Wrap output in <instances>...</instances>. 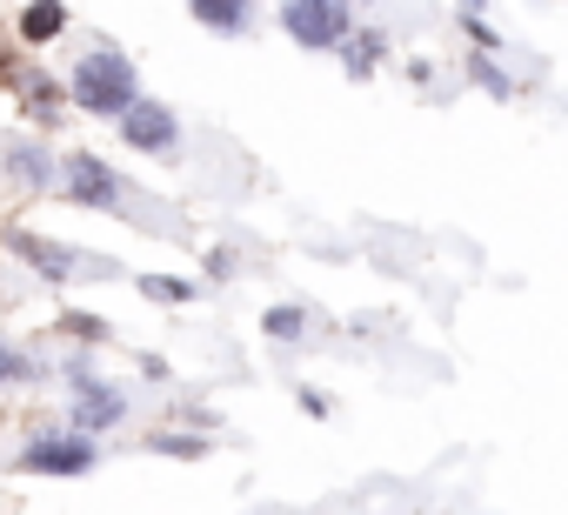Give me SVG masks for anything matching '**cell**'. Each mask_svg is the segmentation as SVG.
Segmentation results:
<instances>
[{"label": "cell", "instance_id": "obj_14", "mask_svg": "<svg viewBox=\"0 0 568 515\" xmlns=\"http://www.w3.org/2000/svg\"><path fill=\"white\" fill-rule=\"evenodd\" d=\"M475 88H481V94H495V101H508V74H501V68H488V61H475Z\"/></svg>", "mask_w": 568, "mask_h": 515}, {"label": "cell", "instance_id": "obj_4", "mask_svg": "<svg viewBox=\"0 0 568 515\" xmlns=\"http://www.w3.org/2000/svg\"><path fill=\"white\" fill-rule=\"evenodd\" d=\"M61 194L74 201V208H114L128 188H121V174L101 161V154H88V148H74L68 161H61Z\"/></svg>", "mask_w": 568, "mask_h": 515}, {"label": "cell", "instance_id": "obj_1", "mask_svg": "<svg viewBox=\"0 0 568 515\" xmlns=\"http://www.w3.org/2000/svg\"><path fill=\"white\" fill-rule=\"evenodd\" d=\"M68 94H74V108H88V114L114 121V114L141 94V81H134V61H128V54L94 48V54H81V68H74V81H68Z\"/></svg>", "mask_w": 568, "mask_h": 515}, {"label": "cell", "instance_id": "obj_10", "mask_svg": "<svg viewBox=\"0 0 568 515\" xmlns=\"http://www.w3.org/2000/svg\"><path fill=\"white\" fill-rule=\"evenodd\" d=\"M21 248H28V262H34V269H41L48 282H68V275L81 269V262H74V248H68V241H21Z\"/></svg>", "mask_w": 568, "mask_h": 515}, {"label": "cell", "instance_id": "obj_12", "mask_svg": "<svg viewBox=\"0 0 568 515\" xmlns=\"http://www.w3.org/2000/svg\"><path fill=\"white\" fill-rule=\"evenodd\" d=\"M274 342H295L302 335V309H267V322H261Z\"/></svg>", "mask_w": 568, "mask_h": 515}, {"label": "cell", "instance_id": "obj_15", "mask_svg": "<svg viewBox=\"0 0 568 515\" xmlns=\"http://www.w3.org/2000/svg\"><path fill=\"white\" fill-rule=\"evenodd\" d=\"M68 329H74V335H88V342H94V335H108V329H101L94 315H68Z\"/></svg>", "mask_w": 568, "mask_h": 515}, {"label": "cell", "instance_id": "obj_13", "mask_svg": "<svg viewBox=\"0 0 568 515\" xmlns=\"http://www.w3.org/2000/svg\"><path fill=\"white\" fill-rule=\"evenodd\" d=\"M34 375V362L21 355V349H8V342H0V382H28Z\"/></svg>", "mask_w": 568, "mask_h": 515}, {"label": "cell", "instance_id": "obj_6", "mask_svg": "<svg viewBox=\"0 0 568 515\" xmlns=\"http://www.w3.org/2000/svg\"><path fill=\"white\" fill-rule=\"evenodd\" d=\"M21 468L28 475H88L94 468V442L74 428V435H41L21 448Z\"/></svg>", "mask_w": 568, "mask_h": 515}, {"label": "cell", "instance_id": "obj_2", "mask_svg": "<svg viewBox=\"0 0 568 515\" xmlns=\"http://www.w3.org/2000/svg\"><path fill=\"white\" fill-rule=\"evenodd\" d=\"M281 28H288V41L308 48V54H335L348 41V0H288V8H281Z\"/></svg>", "mask_w": 568, "mask_h": 515}, {"label": "cell", "instance_id": "obj_16", "mask_svg": "<svg viewBox=\"0 0 568 515\" xmlns=\"http://www.w3.org/2000/svg\"><path fill=\"white\" fill-rule=\"evenodd\" d=\"M462 8H468V14H475V8H481V0H462Z\"/></svg>", "mask_w": 568, "mask_h": 515}, {"label": "cell", "instance_id": "obj_5", "mask_svg": "<svg viewBox=\"0 0 568 515\" xmlns=\"http://www.w3.org/2000/svg\"><path fill=\"white\" fill-rule=\"evenodd\" d=\"M68 382H74V428H81V435H94V428H114V422L128 415V388L101 382L88 362H74V368H68Z\"/></svg>", "mask_w": 568, "mask_h": 515}, {"label": "cell", "instance_id": "obj_9", "mask_svg": "<svg viewBox=\"0 0 568 515\" xmlns=\"http://www.w3.org/2000/svg\"><path fill=\"white\" fill-rule=\"evenodd\" d=\"M61 28H68V8H61V0H34V8L21 14V41H34V48L61 41Z\"/></svg>", "mask_w": 568, "mask_h": 515}, {"label": "cell", "instance_id": "obj_8", "mask_svg": "<svg viewBox=\"0 0 568 515\" xmlns=\"http://www.w3.org/2000/svg\"><path fill=\"white\" fill-rule=\"evenodd\" d=\"M8 174H14L21 188H48V181H54V161H48L41 141H8Z\"/></svg>", "mask_w": 568, "mask_h": 515}, {"label": "cell", "instance_id": "obj_11", "mask_svg": "<svg viewBox=\"0 0 568 515\" xmlns=\"http://www.w3.org/2000/svg\"><path fill=\"white\" fill-rule=\"evenodd\" d=\"M141 295H148V302H194V282H174V275H141Z\"/></svg>", "mask_w": 568, "mask_h": 515}, {"label": "cell", "instance_id": "obj_7", "mask_svg": "<svg viewBox=\"0 0 568 515\" xmlns=\"http://www.w3.org/2000/svg\"><path fill=\"white\" fill-rule=\"evenodd\" d=\"M187 8L207 34H247V21H254V0H187Z\"/></svg>", "mask_w": 568, "mask_h": 515}, {"label": "cell", "instance_id": "obj_3", "mask_svg": "<svg viewBox=\"0 0 568 515\" xmlns=\"http://www.w3.org/2000/svg\"><path fill=\"white\" fill-rule=\"evenodd\" d=\"M114 121H121V141H128L134 154H181V121H174V108H168V101L134 94Z\"/></svg>", "mask_w": 568, "mask_h": 515}]
</instances>
